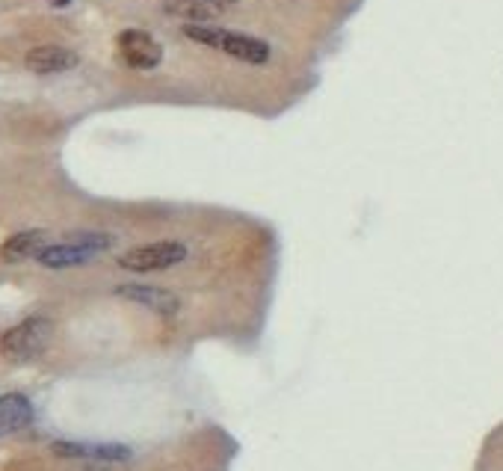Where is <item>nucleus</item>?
I'll return each mask as SVG.
<instances>
[{
    "instance_id": "obj_11",
    "label": "nucleus",
    "mask_w": 503,
    "mask_h": 471,
    "mask_svg": "<svg viewBox=\"0 0 503 471\" xmlns=\"http://www.w3.org/2000/svg\"><path fill=\"white\" fill-rule=\"evenodd\" d=\"M163 9L166 15L187 24H213L222 15V4L217 0H163Z\"/></svg>"
},
{
    "instance_id": "obj_2",
    "label": "nucleus",
    "mask_w": 503,
    "mask_h": 471,
    "mask_svg": "<svg viewBox=\"0 0 503 471\" xmlns=\"http://www.w3.org/2000/svg\"><path fill=\"white\" fill-rule=\"evenodd\" d=\"M54 332H57V326H54L51 318L33 314V318L15 323L12 329L4 332V338H0V356L12 365L33 362V359H39L51 347Z\"/></svg>"
},
{
    "instance_id": "obj_8",
    "label": "nucleus",
    "mask_w": 503,
    "mask_h": 471,
    "mask_svg": "<svg viewBox=\"0 0 503 471\" xmlns=\"http://www.w3.org/2000/svg\"><path fill=\"white\" fill-rule=\"evenodd\" d=\"M80 62V57L62 45H39V48H30L24 57V66L33 71V75H62V71H71Z\"/></svg>"
},
{
    "instance_id": "obj_9",
    "label": "nucleus",
    "mask_w": 503,
    "mask_h": 471,
    "mask_svg": "<svg viewBox=\"0 0 503 471\" xmlns=\"http://www.w3.org/2000/svg\"><path fill=\"white\" fill-rule=\"evenodd\" d=\"M33 424V403L24 394H0V439L21 433Z\"/></svg>"
},
{
    "instance_id": "obj_7",
    "label": "nucleus",
    "mask_w": 503,
    "mask_h": 471,
    "mask_svg": "<svg viewBox=\"0 0 503 471\" xmlns=\"http://www.w3.org/2000/svg\"><path fill=\"white\" fill-rule=\"evenodd\" d=\"M116 297H122L128 302H136L154 314H163V318H175L181 309V300L175 297L172 291L157 288V285H119Z\"/></svg>"
},
{
    "instance_id": "obj_13",
    "label": "nucleus",
    "mask_w": 503,
    "mask_h": 471,
    "mask_svg": "<svg viewBox=\"0 0 503 471\" xmlns=\"http://www.w3.org/2000/svg\"><path fill=\"white\" fill-rule=\"evenodd\" d=\"M217 4H237V0H217Z\"/></svg>"
},
{
    "instance_id": "obj_5",
    "label": "nucleus",
    "mask_w": 503,
    "mask_h": 471,
    "mask_svg": "<svg viewBox=\"0 0 503 471\" xmlns=\"http://www.w3.org/2000/svg\"><path fill=\"white\" fill-rule=\"evenodd\" d=\"M116 48H119V57H122L130 69L152 71V69H157L163 62V45L157 42L152 33L136 30V27L119 33Z\"/></svg>"
},
{
    "instance_id": "obj_1",
    "label": "nucleus",
    "mask_w": 503,
    "mask_h": 471,
    "mask_svg": "<svg viewBox=\"0 0 503 471\" xmlns=\"http://www.w3.org/2000/svg\"><path fill=\"white\" fill-rule=\"evenodd\" d=\"M184 36L199 45H208L213 51L228 54V57H235L240 62H249V66H264V62H269V54H273L264 39L213 24H184Z\"/></svg>"
},
{
    "instance_id": "obj_6",
    "label": "nucleus",
    "mask_w": 503,
    "mask_h": 471,
    "mask_svg": "<svg viewBox=\"0 0 503 471\" xmlns=\"http://www.w3.org/2000/svg\"><path fill=\"white\" fill-rule=\"evenodd\" d=\"M54 457L74 463H128L130 448L119 442H54Z\"/></svg>"
},
{
    "instance_id": "obj_4",
    "label": "nucleus",
    "mask_w": 503,
    "mask_h": 471,
    "mask_svg": "<svg viewBox=\"0 0 503 471\" xmlns=\"http://www.w3.org/2000/svg\"><path fill=\"white\" fill-rule=\"evenodd\" d=\"M187 244H181V240H157V244H145L122 252L119 267L130 273H161L187 261Z\"/></svg>"
},
{
    "instance_id": "obj_3",
    "label": "nucleus",
    "mask_w": 503,
    "mask_h": 471,
    "mask_svg": "<svg viewBox=\"0 0 503 471\" xmlns=\"http://www.w3.org/2000/svg\"><path fill=\"white\" fill-rule=\"evenodd\" d=\"M110 246H113V237L110 235L78 232V235L65 237L62 244H48L36 261L42 267H48V270H69V267H83V264L95 261V258L101 252H107Z\"/></svg>"
},
{
    "instance_id": "obj_12",
    "label": "nucleus",
    "mask_w": 503,
    "mask_h": 471,
    "mask_svg": "<svg viewBox=\"0 0 503 471\" xmlns=\"http://www.w3.org/2000/svg\"><path fill=\"white\" fill-rule=\"evenodd\" d=\"M69 471H122V468H119V463H80L78 468Z\"/></svg>"
},
{
    "instance_id": "obj_10",
    "label": "nucleus",
    "mask_w": 503,
    "mask_h": 471,
    "mask_svg": "<svg viewBox=\"0 0 503 471\" xmlns=\"http://www.w3.org/2000/svg\"><path fill=\"white\" fill-rule=\"evenodd\" d=\"M45 246H48V235H45L42 228H27V232H18L4 240L0 258H4L6 264H21V261H30V258H39Z\"/></svg>"
}]
</instances>
